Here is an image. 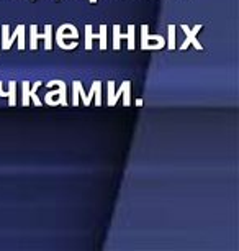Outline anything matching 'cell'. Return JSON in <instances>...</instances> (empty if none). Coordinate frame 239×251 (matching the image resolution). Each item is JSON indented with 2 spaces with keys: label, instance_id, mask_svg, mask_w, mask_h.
<instances>
[{
  "label": "cell",
  "instance_id": "cell-12",
  "mask_svg": "<svg viewBox=\"0 0 239 251\" xmlns=\"http://www.w3.org/2000/svg\"><path fill=\"white\" fill-rule=\"evenodd\" d=\"M107 34H108L107 25H100L98 33H94V40H98L100 41V50H102V51H107V43H108Z\"/></svg>",
  "mask_w": 239,
  "mask_h": 251
},
{
  "label": "cell",
  "instance_id": "cell-7",
  "mask_svg": "<svg viewBox=\"0 0 239 251\" xmlns=\"http://www.w3.org/2000/svg\"><path fill=\"white\" fill-rule=\"evenodd\" d=\"M180 30L185 33V41L180 45V50H182V51L187 50V48H189L190 45H192L197 51H203L202 43H200V41L197 40V34H198L200 32H202V25L198 23V25H195L193 28H189L187 25H180Z\"/></svg>",
  "mask_w": 239,
  "mask_h": 251
},
{
  "label": "cell",
  "instance_id": "cell-4",
  "mask_svg": "<svg viewBox=\"0 0 239 251\" xmlns=\"http://www.w3.org/2000/svg\"><path fill=\"white\" fill-rule=\"evenodd\" d=\"M25 25H18L16 30H14V33L10 34V27L8 25H3L2 27V45H0V50L8 51L12 48V45L18 40V51H23L27 43H25Z\"/></svg>",
  "mask_w": 239,
  "mask_h": 251
},
{
  "label": "cell",
  "instance_id": "cell-5",
  "mask_svg": "<svg viewBox=\"0 0 239 251\" xmlns=\"http://www.w3.org/2000/svg\"><path fill=\"white\" fill-rule=\"evenodd\" d=\"M38 40L45 41V50H53V25H45V32H38V25H30V50H38Z\"/></svg>",
  "mask_w": 239,
  "mask_h": 251
},
{
  "label": "cell",
  "instance_id": "cell-15",
  "mask_svg": "<svg viewBox=\"0 0 239 251\" xmlns=\"http://www.w3.org/2000/svg\"><path fill=\"white\" fill-rule=\"evenodd\" d=\"M167 32H169V38L166 41V46H167V50L174 51V50H175V25H172V23L169 25Z\"/></svg>",
  "mask_w": 239,
  "mask_h": 251
},
{
  "label": "cell",
  "instance_id": "cell-2",
  "mask_svg": "<svg viewBox=\"0 0 239 251\" xmlns=\"http://www.w3.org/2000/svg\"><path fill=\"white\" fill-rule=\"evenodd\" d=\"M108 95H107V105L116 107V103L123 97V107L131 105V81H123L118 89H115V81H108L107 84Z\"/></svg>",
  "mask_w": 239,
  "mask_h": 251
},
{
  "label": "cell",
  "instance_id": "cell-10",
  "mask_svg": "<svg viewBox=\"0 0 239 251\" xmlns=\"http://www.w3.org/2000/svg\"><path fill=\"white\" fill-rule=\"evenodd\" d=\"M134 34H136V28H134V25H128V32L127 33H120L121 40H127L128 41V51H134V48H136Z\"/></svg>",
  "mask_w": 239,
  "mask_h": 251
},
{
  "label": "cell",
  "instance_id": "cell-17",
  "mask_svg": "<svg viewBox=\"0 0 239 251\" xmlns=\"http://www.w3.org/2000/svg\"><path fill=\"white\" fill-rule=\"evenodd\" d=\"M143 103H144V102H143V99H136V100H134V105H136L138 109H141Z\"/></svg>",
  "mask_w": 239,
  "mask_h": 251
},
{
  "label": "cell",
  "instance_id": "cell-18",
  "mask_svg": "<svg viewBox=\"0 0 239 251\" xmlns=\"http://www.w3.org/2000/svg\"><path fill=\"white\" fill-rule=\"evenodd\" d=\"M98 2V0H90V3H97Z\"/></svg>",
  "mask_w": 239,
  "mask_h": 251
},
{
  "label": "cell",
  "instance_id": "cell-13",
  "mask_svg": "<svg viewBox=\"0 0 239 251\" xmlns=\"http://www.w3.org/2000/svg\"><path fill=\"white\" fill-rule=\"evenodd\" d=\"M30 81H23L21 82V105L28 107L30 105Z\"/></svg>",
  "mask_w": 239,
  "mask_h": 251
},
{
  "label": "cell",
  "instance_id": "cell-9",
  "mask_svg": "<svg viewBox=\"0 0 239 251\" xmlns=\"http://www.w3.org/2000/svg\"><path fill=\"white\" fill-rule=\"evenodd\" d=\"M0 97L8 99V107H16V82L8 81V90H3V82L0 81Z\"/></svg>",
  "mask_w": 239,
  "mask_h": 251
},
{
  "label": "cell",
  "instance_id": "cell-1",
  "mask_svg": "<svg viewBox=\"0 0 239 251\" xmlns=\"http://www.w3.org/2000/svg\"><path fill=\"white\" fill-rule=\"evenodd\" d=\"M46 87H56V90H49L45 95V102L46 105L49 107H69V100H67V84L61 79H54L46 82Z\"/></svg>",
  "mask_w": 239,
  "mask_h": 251
},
{
  "label": "cell",
  "instance_id": "cell-16",
  "mask_svg": "<svg viewBox=\"0 0 239 251\" xmlns=\"http://www.w3.org/2000/svg\"><path fill=\"white\" fill-rule=\"evenodd\" d=\"M121 28L120 25H113V50L120 51L121 50V38H120Z\"/></svg>",
  "mask_w": 239,
  "mask_h": 251
},
{
  "label": "cell",
  "instance_id": "cell-6",
  "mask_svg": "<svg viewBox=\"0 0 239 251\" xmlns=\"http://www.w3.org/2000/svg\"><path fill=\"white\" fill-rule=\"evenodd\" d=\"M166 46L162 34H151L147 25H141V50L143 51H159Z\"/></svg>",
  "mask_w": 239,
  "mask_h": 251
},
{
  "label": "cell",
  "instance_id": "cell-3",
  "mask_svg": "<svg viewBox=\"0 0 239 251\" xmlns=\"http://www.w3.org/2000/svg\"><path fill=\"white\" fill-rule=\"evenodd\" d=\"M98 85H102V82L94 81L92 85H90V92L85 94L84 84H82L80 81H72V102H71V105L72 107H79L80 99H82V103H84V107H90V105H92L94 97H95V90H97Z\"/></svg>",
  "mask_w": 239,
  "mask_h": 251
},
{
  "label": "cell",
  "instance_id": "cell-8",
  "mask_svg": "<svg viewBox=\"0 0 239 251\" xmlns=\"http://www.w3.org/2000/svg\"><path fill=\"white\" fill-rule=\"evenodd\" d=\"M77 38H79V32L72 23H63L56 30V45L66 40H77Z\"/></svg>",
  "mask_w": 239,
  "mask_h": 251
},
{
  "label": "cell",
  "instance_id": "cell-14",
  "mask_svg": "<svg viewBox=\"0 0 239 251\" xmlns=\"http://www.w3.org/2000/svg\"><path fill=\"white\" fill-rule=\"evenodd\" d=\"M92 41H94L92 25H85V30H84V46H85L87 51L92 50Z\"/></svg>",
  "mask_w": 239,
  "mask_h": 251
},
{
  "label": "cell",
  "instance_id": "cell-11",
  "mask_svg": "<svg viewBox=\"0 0 239 251\" xmlns=\"http://www.w3.org/2000/svg\"><path fill=\"white\" fill-rule=\"evenodd\" d=\"M43 85V82L41 81H36V82H33L32 85H30V100H32V103L34 107H41L43 105V100L40 97H38V89H40Z\"/></svg>",
  "mask_w": 239,
  "mask_h": 251
}]
</instances>
